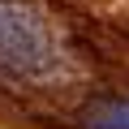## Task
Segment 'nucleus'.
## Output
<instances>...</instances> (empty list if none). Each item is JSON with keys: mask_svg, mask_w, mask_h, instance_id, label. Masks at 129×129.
<instances>
[{"mask_svg": "<svg viewBox=\"0 0 129 129\" xmlns=\"http://www.w3.org/2000/svg\"><path fill=\"white\" fill-rule=\"evenodd\" d=\"M0 60L17 64V69H35V64L47 60V39L35 17L0 9Z\"/></svg>", "mask_w": 129, "mask_h": 129, "instance_id": "1", "label": "nucleus"}, {"mask_svg": "<svg viewBox=\"0 0 129 129\" xmlns=\"http://www.w3.org/2000/svg\"><path fill=\"white\" fill-rule=\"evenodd\" d=\"M82 129H129V99H90L82 108Z\"/></svg>", "mask_w": 129, "mask_h": 129, "instance_id": "2", "label": "nucleus"}]
</instances>
